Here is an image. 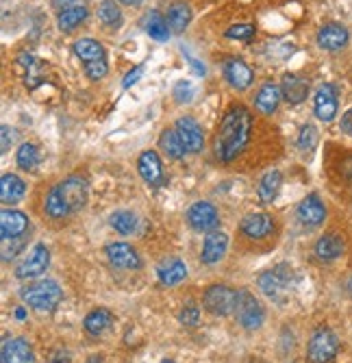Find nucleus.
Returning a JSON list of instances; mask_svg holds the SVG:
<instances>
[{
    "mask_svg": "<svg viewBox=\"0 0 352 363\" xmlns=\"http://www.w3.org/2000/svg\"><path fill=\"white\" fill-rule=\"evenodd\" d=\"M252 135V113L244 105H231L222 116L215 135V157L222 163H233Z\"/></svg>",
    "mask_w": 352,
    "mask_h": 363,
    "instance_id": "1",
    "label": "nucleus"
},
{
    "mask_svg": "<svg viewBox=\"0 0 352 363\" xmlns=\"http://www.w3.org/2000/svg\"><path fill=\"white\" fill-rule=\"evenodd\" d=\"M278 240V224L272 213L254 211L242 218L237 228V244L252 252H266Z\"/></svg>",
    "mask_w": 352,
    "mask_h": 363,
    "instance_id": "2",
    "label": "nucleus"
},
{
    "mask_svg": "<svg viewBox=\"0 0 352 363\" xmlns=\"http://www.w3.org/2000/svg\"><path fill=\"white\" fill-rule=\"evenodd\" d=\"M72 50L83 61L85 74L91 81H101V79L107 77L109 63H107V52H105V48H103L101 42H96L91 38H83V40H76L74 42Z\"/></svg>",
    "mask_w": 352,
    "mask_h": 363,
    "instance_id": "3",
    "label": "nucleus"
},
{
    "mask_svg": "<svg viewBox=\"0 0 352 363\" xmlns=\"http://www.w3.org/2000/svg\"><path fill=\"white\" fill-rule=\"evenodd\" d=\"M294 283H296L294 270L292 266H287V263H278V266L261 272L257 279L259 289L274 303H283L287 296H290V289L294 287Z\"/></svg>",
    "mask_w": 352,
    "mask_h": 363,
    "instance_id": "4",
    "label": "nucleus"
},
{
    "mask_svg": "<svg viewBox=\"0 0 352 363\" xmlns=\"http://www.w3.org/2000/svg\"><path fill=\"white\" fill-rule=\"evenodd\" d=\"M20 298L38 311H52L63 298V289L59 287V283L46 279V281H38V283L22 287Z\"/></svg>",
    "mask_w": 352,
    "mask_h": 363,
    "instance_id": "5",
    "label": "nucleus"
},
{
    "mask_svg": "<svg viewBox=\"0 0 352 363\" xmlns=\"http://www.w3.org/2000/svg\"><path fill=\"white\" fill-rule=\"evenodd\" d=\"M237 303H239V291H235L229 285L215 283V285H209L203 294V307L215 318H227L235 313Z\"/></svg>",
    "mask_w": 352,
    "mask_h": 363,
    "instance_id": "6",
    "label": "nucleus"
},
{
    "mask_svg": "<svg viewBox=\"0 0 352 363\" xmlns=\"http://www.w3.org/2000/svg\"><path fill=\"white\" fill-rule=\"evenodd\" d=\"M337 352H339V340L331 328L327 326L315 328L307 346L309 363H333Z\"/></svg>",
    "mask_w": 352,
    "mask_h": 363,
    "instance_id": "7",
    "label": "nucleus"
},
{
    "mask_svg": "<svg viewBox=\"0 0 352 363\" xmlns=\"http://www.w3.org/2000/svg\"><path fill=\"white\" fill-rule=\"evenodd\" d=\"M237 322L242 328H246V331H257V328L263 326L266 322V309L263 305L254 298V296L246 289L239 291V303H237Z\"/></svg>",
    "mask_w": 352,
    "mask_h": 363,
    "instance_id": "8",
    "label": "nucleus"
},
{
    "mask_svg": "<svg viewBox=\"0 0 352 363\" xmlns=\"http://www.w3.org/2000/svg\"><path fill=\"white\" fill-rule=\"evenodd\" d=\"M185 218H187V224L194 230H198V233H211V230L220 226V211L207 201H198L191 205Z\"/></svg>",
    "mask_w": 352,
    "mask_h": 363,
    "instance_id": "9",
    "label": "nucleus"
},
{
    "mask_svg": "<svg viewBox=\"0 0 352 363\" xmlns=\"http://www.w3.org/2000/svg\"><path fill=\"white\" fill-rule=\"evenodd\" d=\"M55 187L61 194L63 201L68 203L72 213L81 211L87 205V201H89V185L81 177H68V179H63L61 183H57Z\"/></svg>",
    "mask_w": 352,
    "mask_h": 363,
    "instance_id": "10",
    "label": "nucleus"
},
{
    "mask_svg": "<svg viewBox=\"0 0 352 363\" xmlns=\"http://www.w3.org/2000/svg\"><path fill=\"white\" fill-rule=\"evenodd\" d=\"M337 87L333 83H322L315 91V98H313V109H315V116L317 120L322 122H333L337 111H339V98H337Z\"/></svg>",
    "mask_w": 352,
    "mask_h": 363,
    "instance_id": "11",
    "label": "nucleus"
},
{
    "mask_svg": "<svg viewBox=\"0 0 352 363\" xmlns=\"http://www.w3.org/2000/svg\"><path fill=\"white\" fill-rule=\"evenodd\" d=\"M50 266V250L46 244H35L30 255L20 263L16 277L18 279H38L40 274H44Z\"/></svg>",
    "mask_w": 352,
    "mask_h": 363,
    "instance_id": "12",
    "label": "nucleus"
},
{
    "mask_svg": "<svg viewBox=\"0 0 352 363\" xmlns=\"http://www.w3.org/2000/svg\"><path fill=\"white\" fill-rule=\"evenodd\" d=\"M296 218L302 226L307 228H317L319 224H324L327 220V205L322 203V198L317 194H309L296 207Z\"/></svg>",
    "mask_w": 352,
    "mask_h": 363,
    "instance_id": "13",
    "label": "nucleus"
},
{
    "mask_svg": "<svg viewBox=\"0 0 352 363\" xmlns=\"http://www.w3.org/2000/svg\"><path fill=\"white\" fill-rule=\"evenodd\" d=\"M174 130L178 133L181 142L185 144L187 152L191 155H198L205 148V133H203V126L189 116H183L174 122Z\"/></svg>",
    "mask_w": 352,
    "mask_h": 363,
    "instance_id": "14",
    "label": "nucleus"
},
{
    "mask_svg": "<svg viewBox=\"0 0 352 363\" xmlns=\"http://www.w3.org/2000/svg\"><path fill=\"white\" fill-rule=\"evenodd\" d=\"M105 255L113 268H120V270H140L142 268L140 252L131 244H124V242L107 244Z\"/></svg>",
    "mask_w": 352,
    "mask_h": 363,
    "instance_id": "15",
    "label": "nucleus"
},
{
    "mask_svg": "<svg viewBox=\"0 0 352 363\" xmlns=\"http://www.w3.org/2000/svg\"><path fill=\"white\" fill-rule=\"evenodd\" d=\"M137 172L148 187H161L166 181L164 163H161V159H159L157 150H144L137 157Z\"/></svg>",
    "mask_w": 352,
    "mask_h": 363,
    "instance_id": "16",
    "label": "nucleus"
},
{
    "mask_svg": "<svg viewBox=\"0 0 352 363\" xmlns=\"http://www.w3.org/2000/svg\"><path fill=\"white\" fill-rule=\"evenodd\" d=\"M317 46L322 50H329V52H337L341 48L348 46V40H350V33L344 24L339 22H329L324 24L322 28L317 30Z\"/></svg>",
    "mask_w": 352,
    "mask_h": 363,
    "instance_id": "17",
    "label": "nucleus"
},
{
    "mask_svg": "<svg viewBox=\"0 0 352 363\" xmlns=\"http://www.w3.org/2000/svg\"><path fill=\"white\" fill-rule=\"evenodd\" d=\"M28 228H30V222L26 213L18 209H3V213H0V233H3V240L26 238Z\"/></svg>",
    "mask_w": 352,
    "mask_h": 363,
    "instance_id": "18",
    "label": "nucleus"
},
{
    "mask_svg": "<svg viewBox=\"0 0 352 363\" xmlns=\"http://www.w3.org/2000/svg\"><path fill=\"white\" fill-rule=\"evenodd\" d=\"M229 250V238L227 233H222V230H211V233L205 235V242H203V252H200V261L205 266H215L224 259Z\"/></svg>",
    "mask_w": 352,
    "mask_h": 363,
    "instance_id": "19",
    "label": "nucleus"
},
{
    "mask_svg": "<svg viewBox=\"0 0 352 363\" xmlns=\"http://www.w3.org/2000/svg\"><path fill=\"white\" fill-rule=\"evenodd\" d=\"M222 70H224V79L229 81V85L233 89H239V91L248 89L252 85V81H254V72L237 57H231V59L224 61Z\"/></svg>",
    "mask_w": 352,
    "mask_h": 363,
    "instance_id": "20",
    "label": "nucleus"
},
{
    "mask_svg": "<svg viewBox=\"0 0 352 363\" xmlns=\"http://www.w3.org/2000/svg\"><path fill=\"white\" fill-rule=\"evenodd\" d=\"M3 363H35V352L22 337H7L3 344Z\"/></svg>",
    "mask_w": 352,
    "mask_h": 363,
    "instance_id": "21",
    "label": "nucleus"
},
{
    "mask_svg": "<svg viewBox=\"0 0 352 363\" xmlns=\"http://www.w3.org/2000/svg\"><path fill=\"white\" fill-rule=\"evenodd\" d=\"M280 91H283V98L290 105H300L309 96V81L298 77V74L287 72L280 81Z\"/></svg>",
    "mask_w": 352,
    "mask_h": 363,
    "instance_id": "22",
    "label": "nucleus"
},
{
    "mask_svg": "<svg viewBox=\"0 0 352 363\" xmlns=\"http://www.w3.org/2000/svg\"><path fill=\"white\" fill-rule=\"evenodd\" d=\"M344 250H346V244H344L341 235H337V233L322 235V238L315 242V246H313L315 257L322 261V263H331V261L339 259L344 255Z\"/></svg>",
    "mask_w": 352,
    "mask_h": 363,
    "instance_id": "23",
    "label": "nucleus"
},
{
    "mask_svg": "<svg viewBox=\"0 0 352 363\" xmlns=\"http://www.w3.org/2000/svg\"><path fill=\"white\" fill-rule=\"evenodd\" d=\"M157 279L166 287H174L178 283H183L187 279V266L181 259H166L164 263L157 266Z\"/></svg>",
    "mask_w": 352,
    "mask_h": 363,
    "instance_id": "24",
    "label": "nucleus"
},
{
    "mask_svg": "<svg viewBox=\"0 0 352 363\" xmlns=\"http://www.w3.org/2000/svg\"><path fill=\"white\" fill-rule=\"evenodd\" d=\"M44 216L52 222H66L72 213V209L68 207V203L63 201L61 194L57 191V187L48 189L46 191V198H44Z\"/></svg>",
    "mask_w": 352,
    "mask_h": 363,
    "instance_id": "25",
    "label": "nucleus"
},
{
    "mask_svg": "<svg viewBox=\"0 0 352 363\" xmlns=\"http://www.w3.org/2000/svg\"><path fill=\"white\" fill-rule=\"evenodd\" d=\"M26 196V183L18 174H3L0 179V201L5 205H16Z\"/></svg>",
    "mask_w": 352,
    "mask_h": 363,
    "instance_id": "26",
    "label": "nucleus"
},
{
    "mask_svg": "<svg viewBox=\"0 0 352 363\" xmlns=\"http://www.w3.org/2000/svg\"><path fill=\"white\" fill-rule=\"evenodd\" d=\"M280 187H283V174L280 170H268L261 179H259V185H257V196L259 201L270 205L276 201V196L280 194Z\"/></svg>",
    "mask_w": 352,
    "mask_h": 363,
    "instance_id": "27",
    "label": "nucleus"
},
{
    "mask_svg": "<svg viewBox=\"0 0 352 363\" xmlns=\"http://www.w3.org/2000/svg\"><path fill=\"white\" fill-rule=\"evenodd\" d=\"M113 324V313L105 307H98V309H93L85 315L83 320V326H85V331L91 335V337H101L107 328Z\"/></svg>",
    "mask_w": 352,
    "mask_h": 363,
    "instance_id": "28",
    "label": "nucleus"
},
{
    "mask_svg": "<svg viewBox=\"0 0 352 363\" xmlns=\"http://www.w3.org/2000/svg\"><path fill=\"white\" fill-rule=\"evenodd\" d=\"M280 98H283V91L278 85L274 83H266L259 91H257V98H254V107H257L261 113L266 116H272L278 105H280Z\"/></svg>",
    "mask_w": 352,
    "mask_h": 363,
    "instance_id": "29",
    "label": "nucleus"
},
{
    "mask_svg": "<svg viewBox=\"0 0 352 363\" xmlns=\"http://www.w3.org/2000/svg\"><path fill=\"white\" fill-rule=\"evenodd\" d=\"M159 148H161V152L168 159H174V161H178V159H183L187 155V148L181 142V138H178V133L174 128H166L164 133L159 135Z\"/></svg>",
    "mask_w": 352,
    "mask_h": 363,
    "instance_id": "30",
    "label": "nucleus"
},
{
    "mask_svg": "<svg viewBox=\"0 0 352 363\" xmlns=\"http://www.w3.org/2000/svg\"><path fill=\"white\" fill-rule=\"evenodd\" d=\"M191 22V9L183 0H176L168 7V24L172 33H183Z\"/></svg>",
    "mask_w": 352,
    "mask_h": 363,
    "instance_id": "31",
    "label": "nucleus"
},
{
    "mask_svg": "<svg viewBox=\"0 0 352 363\" xmlns=\"http://www.w3.org/2000/svg\"><path fill=\"white\" fill-rule=\"evenodd\" d=\"M85 18H87V7H85V5H74V7H70V9H63V11H59V16H57L59 30L70 33V30H74L76 26H81V22H85Z\"/></svg>",
    "mask_w": 352,
    "mask_h": 363,
    "instance_id": "32",
    "label": "nucleus"
},
{
    "mask_svg": "<svg viewBox=\"0 0 352 363\" xmlns=\"http://www.w3.org/2000/svg\"><path fill=\"white\" fill-rule=\"evenodd\" d=\"M146 33L152 38V40H157V42H168V38H170V24H168V20L159 13V11H152L150 16H148V22H146Z\"/></svg>",
    "mask_w": 352,
    "mask_h": 363,
    "instance_id": "33",
    "label": "nucleus"
},
{
    "mask_svg": "<svg viewBox=\"0 0 352 363\" xmlns=\"http://www.w3.org/2000/svg\"><path fill=\"white\" fill-rule=\"evenodd\" d=\"M109 222H111V226L118 230L120 235H131L133 230L137 228V216L133 211H126V209L113 211Z\"/></svg>",
    "mask_w": 352,
    "mask_h": 363,
    "instance_id": "34",
    "label": "nucleus"
},
{
    "mask_svg": "<svg viewBox=\"0 0 352 363\" xmlns=\"http://www.w3.org/2000/svg\"><path fill=\"white\" fill-rule=\"evenodd\" d=\"M16 161H18V166L26 172L30 170H35L38 168V163H40V150L35 144H22L18 148V155H16Z\"/></svg>",
    "mask_w": 352,
    "mask_h": 363,
    "instance_id": "35",
    "label": "nucleus"
},
{
    "mask_svg": "<svg viewBox=\"0 0 352 363\" xmlns=\"http://www.w3.org/2000/svg\"><path fill=\"white\" fill-rule=\"evenodd\" d=\"M98 20L109 28H118L122 24V11L115 5V0H103L98 5Z\"/></svg>",
    "mask_w": 352,
    "mask_h": 363,
    "instance_id": "36",
    "label": "nucleus"
},
{
    "mask_svg": "<svg viewBox=\"0 0 352 363\" xmlns=\"http://www.w3.org/2000/svg\"><path fill=\"white\" fill-rule=\"evenodd\" d=\"M317 140H319L317 128H315L313 124H305V126L300 128V133H298V148H300L302 152H311V150L317 146Z\"/></svg>",
    "mask_w": 352,
    "mask_h": 363,
    "instance_id": "37",
    "label": "nucleus"
},
{
    "mask_svg": "<svg viewBox=\"0 0 352 363\" xmlns=\"http://www.w3.org/2000/svg\"><path fill=\"white\" fill-rule=\"evenodd\" d=\"M254 26L252 24H233V26H229L227 28V35L229 40H242V42H246V44H250L252 40H254Z\"/></svg>",
    "mask_w": 352,
    "mask_h": 363,
    "instance_id": "38",
    "label": "nucleus"
},
{
    "mask_svg": "<svg viewBox=\"0 0 352 363\" xmlns=\"http://www.w3.org/2000/svg\"><path fill=\"white\" fill-rule=\"evenodd\" d=\"M178 320H181V324L187 326V328L198 326V322H200V307L194 305V303H187V305L183 307L181 315H178Z\"/></svg>",
    "mask_w": 352,
    "mask_h": 363,
    "instance_id": "39",
    "label": "nucleus"
},
{
    "mask_svg": "<svg viewBox=\"0 0 352 363\" xmlns=\"http://www.w3.org/2000/svg\"><path fill=\"white\" fill-rule=\"evenodd\" d=\"M196 89L189 81H178L174 85V101L176 103H191V98H194Z\"/></svg>",
    "mask_w": 352,
    "mask_h": 363,
    "instance_id": "40",
    "label": "nucleus"
},
{
    "mask_svg": "<svg viewBox=\"0 0 352 363\" xmlns=\"http://www.w3.org/2000/svg\"><path fill=\"white\" fill-rule=\"evenodd\" d=\"M26 246V238H18V240H3V261L13 259L22 248Z\"/></svg>",
    "mask_w": 352,
    "mask_h": 363,
    "instance_id": "41",
    "label": "nucleus"
},
{
    "mask_svg": "<svg viewBox=\"0 0 352 363\" xmlns=\"http://www.w3.org/2000/svg\"><path fill=\"white\" fill-rule=\"evenodd\" d=\"M0 135H3V152H7L13 144H16V128H11L9 124H3V128H0Z\"/></svg>",
    "mask_w": 352,
    "mask_h": 363,
    "instance_id": "42",
    "label": "nucleus"
},
{
    "mask_svg": "<svg viewBox=\"0 0 352 363\" xmlns=\"http://www.w3.org/2000/svg\"><path fill=\"white\" fill-rule=\"evenodd\" d=\"M142 74H144V65H135V68H133L131 72H126V77H124V81H122V87H124V89H129L131 85H135V83L140 81Z\"/></svg>",
    "mask_w": 352,
    "mask_h": 363,
    "instance_id": "43",
    "label": "nucleus"
},
{
    "mask_svg": "<svg viewBox=\"0 0 352 363\" xmlns=\"http://www.w3.org/2000/svg\"><path fill=\"white\" fill-rule=\"evenodd\" d=\"M339 128H341V133H346V135H350V138H352V107L341 116V120H339Z\"/></svg>",
    "mask_w": 352,
    "mask_h": 363,
    "instance_id": "44",
    "label": "nucleus"
},
{
    "mask_svg": "<svg viewBox=\"0 0 352 363\" xmlns=\"http://www.w3.org/2000/svg\"><path fill=\"white\" fill-rule=\"evenodd\" d=\"M48 363H70V357L66 350H55L50 357H48Z\"/></svg>",
    "mask_w": 352,
    "mask_h": 363,
    "instance_id": "45",
    "label": "nucleus"
},
{
    "mask_svg": "<svg viewBox=\"0 0 352 363\" xmlns=\"http://www.w3.org/2000/svg\"><path fill=\"white\" fill-rule=\"evenodd\" d=\"M50 5H52L55 9L63 11V9H70V7L79 5V0H50Z\"/></svg>",
    "mask_w": 352,
    "mask_h": 363,
    "instance_id": "46",
    "label": "nucleus"
},
{
    "mask_svg": "<svg viewBox=\"0 0 352 363\" xmlns=\"http://www.w3.org/2000/svg\"><path fill=\"white\" fill-rule=\"evenodd\" d=\"M122 5H126V7H135V5H140L142 0H120Z\"/></svg>",
    "mask_w": 352,
    "mask_h": 363,
    "instance_id": "47",
    "label": "nucleus"
},
{
    "mask_svg": "<svg viewBox=\"0 0 352 363\" xmlns=\"http://www.w3.org/2000/svg\"><path fill=\"white\" fill-rule=\"evenodd\" d=\"M16 318L24 320V318H26V311H24V309H16Z\"/></svg>",
    "mask_w": 352,
    "mask_h": 363,
    "instance_id": "48",
    "label": "nucleus"
},
{
    "mask_svg": "<svg viewBox=\"0 0 352 363\" xmlns=\"http://www.w3.org/2000/svg\"><path fill=\"white\" fill-rule=\"evenodd\" d=\"M346 291H348V294L352 296V277H350V279L346 281Z\"/></svg>",
    "mask_w": 352,
    "mask_h": 363,
    "instance_id": "49",
    "label": "nucleus"
},
{
    "mask_svg": "<svg viewBox=\"0 0 352 363\" xmlns=\"http://www.w3.org/2000/svg\"><path fill=\"white\" fill-rule=\"evenodd\" d=\"M161 363H174V361H172V359H164Z\"/></svg>",
    "mask_w": 352,
    "mask_h": 363,
    "instance_id": "50",
    "label": "nucleus"
}]
</instances>
